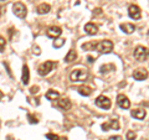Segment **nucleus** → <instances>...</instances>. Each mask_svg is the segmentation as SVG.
<instances>
[{"label": "nucleus", "instance_id": "nucleus-15", "mask_svg": "<svg viewBox=\"0 0 149 140\" xmlns=\"http://www.w3.org/2000/svg\"><path fill=\"white\" fill-rule=\"evenodd\" d=\"M85 31L87 32L88 35H96L97 31H98V27H97L95 24L90 22V24H87V25L85 26Z\"/></svg>", "mask_w": 149, "mask_h": 140}, {"label": "nucleus", "instance_id": "nucleus-14", "mask_svg": "<svg viewBox=\"0 0 149 140\" xmlns=\"http://www.w3.org/2000/svg\"><path fill=\"white\" fill-rule=\"evenodd\" d=\"M120 30L125 34H132V32L136 31V26L133 24H120Z\"/></svg>", "mask_w": 149, "mask_h": 140}, {"label": "nucleus", "instance_id": "nucleus-7", "mask_svg": "<svg viewBox=\"0 0 149 140\" xmlns=\"http://www.w3.org/2000/svg\"><path fill=\"white\" fill-rule=\"evenodd\" d=\"M128 15H129L130 19H134V20H138V19H141L142 12H141V9H139V6H137V5H130L128 8Z\"/></svg>", "mask_w": 149, "mask_h": 140}, {"label": "nucleus", "instance_id": "nucleus-27", "mask_svg": "<svg viewBox=\"0 0 149 140\" xmlns=\"http://www.w3.org/2000/svg\"><path fill=\"white\" fill-rule=\"evenodd\" d=\"M34 53H36V55H40L41 53V51H40V49L37 47V46H36V47H34Z\"/></svg>", "mask_w": 149, "mask_h": 140}, {"label": "nucleus", "instance_id": "nucleus-31", "mask_svg": "<svg viewBox=\"0 0 149 140\" xmlns=\"http://www.w3.org/2000/svg\"><path fill=\"white\" fill-rule=\"evenodd\" d=\"M142 140H146V139H142Z\"/></svg>", "mask_w": 149, "mask_h": 140}, {"label": "nucleus", "instance_id": "nucleus-22", "mask_svg": "<svg viewBox=\"0 0 149 140\" xmlns=\"http://www.w3.org/2000/svg\"><path fill=\"white\" fill-rule=\"evenodd\" d=\"M65 44V40H62V39H60V40H56L55 42H54V47H56V49H58V47H61V46Z\"/></svg>", "mask_w": 149, "mask_h": 140}, {"label": "nucleus", "instance_id": "nucleus-23", "mask_svg": "<svg viewBox=\"0 0 149 140\" xmlns=\"http://www.w3.org/2000/svg\"><path fill=\"white\" fill-rule=\"evenodd\" d=\"M46 138L50 139V140H60V137H58V135H56V134H51V133L46 134Z\"/></svg>", "mask_w": 149, "mask_h": 140}, {"label": "nucleus", "instance_id": "nucleus-3", "mask_svg": "<svg viewBox=\"0 0 149 140\" xmlns=\"http://www.w3.org/2000/svg\"><path fill=\"white\" fill-rule=\"evenodd\" d=\"M96 50L100 51L101 53H109L113 50V44L109 40H103L100 41L98 44H96Z\"/></svg>", "mask_w": 149, "mask_h": 140}, {"label": "nucleus", "instance_id": "nucleus-24", "mask_svg": "<svg viewBox=\"0 0 149 140\" xmlns=\"http://www.w3.org/2000/svg\"><path fill=\"white\" fill-rule=\"evenodd\" d=\"M5 39H4V37H1L0 36V52H3V50L5 49Z\"/></svg>", "mask_w": 149, "mask_h": 140}, {"label": "nucleus", "instance_id": "nucleus-32", "mask_svg": "<svg viewBox=\"0 0 149 140\" xmlns=\"http://www.w3.org/2000/svg\"><path fill=\"white\" fill-rule=\"evenodd\" d=\"M148 35H149V32H148Z\"/></svg>", "mask_w": 149, "mask_h": 140}, {"label": "nucleus", "instance_id": "nucleus-12", "mask_svg": "<svg viewBox=\"0 0 149 140\" xmlns=\"http://www.w3.org/2000/svg\"><path fill=\"white\" fill-rule=\"evenodd\" d=\"M56 107L62 110H68L71 108V102H70L67 98H63V99H60L57 100V103H56Z\"/></svg>", "mask_w": 149, "mask_h": 140}, {"label": "nucleus", "instance_id": "nucleus-29", "mask_svg": "<svg viewBox=\"0 0 149 140\" xmlns=\"http://www.w3.org/2000/svg\"><path fill=\"white\" fill-rule=\"evenodd\" d=\"M95 12L97 14V15H100V14L102 12V10H101V9H96V10H95Z\"/></svg>", "mask_w": 149, "mask_h": 140}, {"label": "nucleus", "instance_id": "nucleus-9", "mask_svg": "<svg viewBox=\"0 0 149 140\" xmlns=\"http://www.w3.org/2000/svg\"><path fill=\"white\" fill-rule=\"evenodd\" d=\"M148 77V71L144 68H139V69H136L133 72V78L137 79V81H143Z\"/></svg>", "mask_w": 149, "mask_h": 140}, {"label": "nucleus", "instance_id": "nucleus-11", "mask_svg": "<svg viewBox=\"0 0 149 140\" xmlns=\"http://www.w3.org/2000/svg\"><path fill=\"white\" fill-rule=\"evenodd\" d=\"M47 36L49 37H52V39H56V37H58L60 35L62 34V31H61V29H60L58 26H51L50 29L47 30Z\"/></svg>", "mask_w": 149, "mask_h": 140}, {"label": "nucleus", "instance_id": "nucleus-17", "mask_svg": "<svg viewBox=\"0 0 149 140\" xmlns=\"http://www.w3.org/2000/svg\"><path fill=\"white\" fill-rule=\"evenodd\" d=\"M29 78H30V73H29V67L26 66H24V68H22V77H21V81H22V83L26 86L27 83H29Z\"/></svg>", "mask_w": 149, "mask_h": 140}, {"label": "nucleus", "instance_id": "nucleus-2", "mask_svg": "<svg viewBox=\"0 0 149 140\" xmlns=\"http://www.w3.org/2000/svg\"><path fill=\"white\" fill-rule=\"evenodd\" d=\"M134 58L139 62H143L149 57V50L147 47H143V46H138V47L134 50Z\"/></svg>", "mask_w": 149, "mask_h": 140}, {"label": "nucleus", "instance_id": "nucleus-10", "mask_svg": "<svg viewBox=\"0 0 149 140\" xmlns=\"http://www.w3.org/2000/svg\"><path fill=\"white\" fill-rule=\"evenodd\" d=\"M102 129H103L104 132H107V130H109V129L117 130V129H119V123H118L116 119L108 120L107 123H103V124H102Z\"/></svg>", "mask_w": 149, "mask_h": 140}, {"label": "nucleus", "instance_id": "nucleus-13", "mask_svg": "<svg viewBox=\"0 0 149 140\" xmlns=\"http://www.w3.org/2000/svg\"><path fill=\"white\" fill-rule=\"evenodd\" d=\"M132 116H134L136 119H138V120H142V119H144L146 118V115H147V113H146V110H143V109H134V110H132Z\"/></svg>", "mask_w": 149, "mask_h": 140}, {"label": "nucleus", "instance_id": "nucleus-20", "mask_svg": "<svg viewBox=\"0 0 149 140\" xmlns=\"http://www.w3.org/2000/svg\"><path fill=\"white\" fill-rule=\"evenodd\" d=\"M58 97H60L58 92H56L54 89H50L47 93H46V98H47L49 100H55V99H57Z\"/></svg>", "mask_w": 149, "mask_h": 140}, {"label": "nucleus", "instance_id": "nucleus-30", "mask_svg": "<svg viewBox=\"0 0 149 140\" xmlns=\"http://www.w3.org/2000/svg\"><path fill=\"white\" fill-rule=\"evenodd\" d=\"M1 97H3V93H1V92H0V98H1Z\"/></svg>", "mask_w": 149, "mask_h": 140}, {"label": "nucleus", "instance_id": "nucleus-8", "mask_svg": "<svg viewBox=\"0 0 149 140\" xmlns=\"http://www.w3.org/2000/svg\"><path fill=\"white\" fill-rule=\"evenodd\" d=\"M117 103L122 109H128L130 107V102L128 99V97H125L124 94H119L117 97Z\"/></svg>", "mask_w": 149, "mask_h": 140}, {"label": "nucleus", "instance_id": "nucleus-21", "mask_svg": "<svg viewBox=\"0 0 149 140\" xmlns=\"http://www.w3.org/2000/svg\"><path fill=\"white\" fill-rule=\"evenodd\" d=\"M137 137V134L132 132V130H129V132H127V140H134Z\"/></svg>", "mask_w": 149, "mask_h": 140}, {"label": "nucleus", "instance_id": "nucleus-16", "mask_svg": "<svg viewBox=\"0 0 149 140\" xmlns=\"http://www.w3.org/2000/svg\"><path fill=\"white\" fill-rule=\"evenodd\" d=\"M50 5L49 4H40L39 6H37V9H36V11H37V14H40V15H44V14H47L49 11H50Z\"/></svg>", "mask_w": 149, "mask_h": 140}, {"label": "nucleus", "instance_id": "nucleus-1", "mask_svg": "<svg viewBox=\"0 0 149 140\" xmlns=\"http://www.w3.org/2000/svg\"><path fill=\"white\" fill-rule=\"evenodd\" d=\"M56 66H57V63H56V62H54V61H46V62L40 64L37 71H39L40 76H46V74H49Z\"/></svg>", "mask_w": 149, "mask_h": 140}, {"label": "nucleus", "instance_id": "nucleus-4", "mask_svg": "<svg viewBox=\"0 0 149 140\" xmlns=\"http://www.w3.org/2000/svg\"><path fill=\"white\" fill-rule=\"evenodd\" d=\"M87 77H88V73L86 69H74L71 73V76H70L72 82H83L87 79Z\"/></svg>", "mask_w": 149, "mask_h": 140}, {"label": "nucleus", "instance_id": "nucleus-5", "mask_svg": "<svg viewBox=\"0 0 149 140\" xmlns=\"http://www.w3.org/2000/svg\"><path fill=\"white\" fill-rule=\"evenodd\" d=\"M13 11L17 17H25L26 16V6L22 3H15L13 5Z\"/></svg>", "mask_w": 149, "mask_h": 140}, {"label": "nucleus", "instance_id": "nucleus-26", "mask_svg": "<svg viewBox=\"0 0 149 140\" xmlns=\"http://www.w3.org/2000/svg\"><path fill=\"white\" fill-rule=\"evenodd\" d=\"M27 116H29V119H30V123H31V124H34V123H37V120H36V118H34V116H32L31 114H29V115H27Z\"/></svg>", "mask_w": 149, "mask_h": 140}, {"label": "nucleus", "instance_id": "nucleus-19", "mask_svg": "<svg viewBox=\"0 0 149 140\" xmlns=\"http://www.w3.org/2000/svg\"><path fill=\"white\" fill-rule=\"evenodd\" d=\"M76 58H77L76 51H74V50H70V51H68V53L66 55V57H65V61L70 63V62H73Z\"/></svg>", "mask_w": 149, "mask_h": 140}, {"label": "nucleus", "instance_id": "nucleus-28", "mask_svg": "<svg viewBox=\"0 0 149 140\" xmlns=\"http://www.w3.org/2000/svg\"><path fill=\"white\" fill-rule=\"evenodd\" d=\"M109 140H120V137H111Z\"/></svg>", "mask_w": 149, "mask_h": 140}, {"label": "nucleus", "instance_id": "nucleus-6", "mask_svg": "<svg viewBox=\"0 0 149 140\" xmlns=\"http://www.w3.org/2000/svg\"><path fill=\"white\" fill-rule=\"evenodd\" d=\"M96 105L100 107L102 109H109L111 108V100H109V98H107L104 96H100L96 99Z\"/></svg>", "mask_w": 149, "mask_h": 140}, {"label": "nucleus", "instance_id": "nucleus-25", "mask_svg": "<svg viewBox=\"0 0 149 140\" xmlns=\"http://www.w3.org/2000/svg\"><path fill=\"white\" fill-rule=\"evenodd\" d=\"M30 92L32 93V94H35V93H37V92H39V87H37V86L31 87V88H30Z\"/></svg>", "mask_w": 149, "mask_h": 140}, {"label": "nucleus", "instance_id": "nucleus-18", "mask_svg": "<svg viewBox=\"0 0 149 140\" xmlns=\"http://www.w3.org/2000/svg\"><path fill=\"white\" fill-rule=\"evenodd\" d=\"M78 93H80L81 96H85V97H88L92 94V88L88 87V86H81L78 88Z\"/></svg>", "mask_w": 149, "mask_h": 140}]
</instances>
